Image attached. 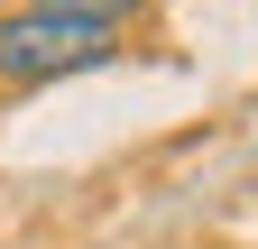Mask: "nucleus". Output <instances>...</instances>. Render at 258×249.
<instances>
[{"instance_id":"obj_1","label":"nucleus","mask_w":258,"mask_h":249,"mask_svg":"<svg viewBox=\"0 0 258 249\" xmlns=\"http://www.w3.org/2000/svg\"><path fill=\"white\" fill-rule=\"evenodd\" d=\"M120 55V28H92V19H55V10H10L0 19V83H64V74H92Z\"/></svg>"},{"instance_id":"obj_2","label":"nucleus","mask_w":258,"mask_h":249,"mask_svg":"<svg viewBox=\"0 0 258 249\" xmlns=\"http://www.w3.org/2000/svg\"><path fill=\"white\" fill-rule=\"evenodd\" d=\"M37 10H55V19H92V28H120V19H139L148 0H37Z\"/></svg>"}]
</instances>
